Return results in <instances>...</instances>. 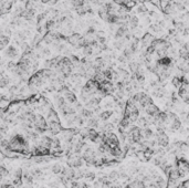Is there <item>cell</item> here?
<instances>
[{"label":"cell","mask_w":189,"mask_h":188,"mask_svg":"<svg viewBox=\"0 0 189 188\" xmlns=\"http://www.w3.org/2000/svg\"><path fill=\"white\" fill-rule=\"evenodd\" d=\"M10 141V146L12 152H19V153H27L28 152V139L26 136L21 135V134H16V135L11 136Z\"/></svg>","instance_id":"cell-1"},{"label":"cell","mask_w":189,"mask_h":188,"mask_svg":"<svg viewBox=\"0 0 189 188\" xmlns=\"http://www.w3.org/2000/svg\"><path fill=\"white\" fill-rule=\"evenodd\" d=\"M49 130V123L47 121V117H44L41 114H37V119L34 122V131L39 134H43Z\"/></svg>","instance_id":"cell-2"},{"label":"cell","mask_w":189,"mask_h":188,"mask_svg":"<svg viewBox=\"0 0 189 188\" xmlns=\"http://www.w3.org/2000/svg\"><path fill=\"white\" fill-rule=\"evenodd\" d=\"M156 141H157V143H158L159 146H162V147H167L168 146V144H169V138H168L167 134L165 133V130L157 128Z\"/></svg>","instance_id":"cell-3"},{"label":"cell","mask_w":189,"mask_h":188,"mask_svg":"<svg viewBox=\"0 0 189 188\" xmlns=\"http://www.w3.org/2000/svg\"><path fill=\"white\" fill-rule=\"evenodd\" d=\"M156 37L154 36L153 33L151 32H146L144 36L140 38V42H142V49H147L149 45H152V44L154 43V41L156 40Z\"/></svg>","instance_id":"cell-4"},{"label":"cell","mask_w":189,"mask_h":188,"mask_svg":"<svg viewBox=\"0 0 189 188\" xmlns=\"http://www.w3.org/2000/svg\"><path fill=\"white\" fill-rule=\"evenodd\" d=\"M82 39H83V36L81 33L74 32V33H72V34H70V36H68V43H70L72 47L77 49V47H79V44Z\"/></svg>","instance_id":"cell-5"},{"label":"cell","mask_w":189,"mask_h":188,"mask_svg":"<svg viewBox=\"0 0 189 188\" xmlns=\"http://www.w3.org/2000/svg\"><path fill=\"white\" fill-rule=\"evenodd\" d=\"M3 54H5L6 58L11 59V60H12V59H16L17 57H18L19 51H18V49L16 48V45L10 44V45H8V47L3 50Z\"/></svg>","instance_id":"cell-6"},{"label":"cell","mask_w":189,"mask_h":188,"mask_svg":"<svg viewBox=\"0 0 189 188\" xmlns=\"http://www.w3.org/2000/svg\"><path fill=\"white\" fill-rule=\"evenodd\" d=\"M178 95L183 102L186 103V104H189V84H184L181 88H178Z\"/></svg>","instance_id":"cell-7"},{"label":"cell","mask_w":189,"mask_h":188,"mask_svg":"<svg viewBox=\"0 0 189 188\" xmlns=\"http://www.w3.org/2000/svg\"><path fill=\"white\" fill-rule=\"evenodd\" d=\"M14 2H16V0H3V1H1V5H0V14H1V16L9 14V11L11 10Z\"/></svg>","instance_id":"cell-8"},{"label":"cell","mask_w":189,"mask_h":188,"mask_svg":"<svg viewBox=\"0 0 189 188\" xmlns=\"http://www.w3.org/2000/svg\"><path fill=\"white\" fill-rule=\"evenodd\" d=\"M129 32L128 25H122L116 29L115 33H114V39L115 40H121V39H124L125 36Z\"/></svg>","instance_id":"cell-9"},{"label":"cell","mask_w":189,"mask_h":188,"mask_svg":"<svg viewBox=\"0 0 189 188\" xmlns=\"http://www.w3.org/2000/svg\"><path fill=\"white\" fill-rule=\"evenodd\" d=\"M156 62L165 68H169V69L174 68V59L170 58L169 55H165L163 58H159L158 60H156Z\"/></svg>","instance_id":"cell-10"},{"label":"cell","mask_w":189,"mask_h":188,"mask_svg":"<svg viewBox=\"0 0 189 188\" xmlns=\"http://www.w3.org/2000/svg\"><path fill=\"white\" fill-rule=\"evenodd\" d=\"M177 168H178V170H179V173H180L181 176L185 174H188L189 173V162L186 159H184V158H180V159L178 160V166H177Z\"/></svg>","instance_id":"cell-11"},{"label":"cell","mask_w":189,"mask_h":188,"mask_svg":"<svg viewBox=\"0 0 189 188\" xmlns=\"http://www.w3.org/2000/svg\"><path fill=\"white\" fill-rule=\"evenodd\" d=\"M49 123V132L53 135H57L59 133L62 132V125H61V122H48Z\"/></svg>","instance_id":"cell-12"},{"label":"cell","mask_w":189,"mask_h":188,"mask_svg":"<svg viewBox=\"0 0 189 188\" xmlns=\"http://www.w3.org/2000/svg\"><path fill=\"white\" fill-rule=\"evenodd\" d=\"M101 102H102V97H100L99 95H93V96H91V99L89 100L88 102L85 103V108H89L93 110L97 105H100Z\"/></svg>","instance_id":"cell-13"},{"label":"cell","mask_w":189,"mask_h":188,"mask_svg":"<svg viewBox=\"0 0 189 188\" xmlns=\"http://www.w3.org/2000/svg\"><path fill=\"white\" fill-rule=\"evenodd\" d=\"M145 112H146V114H147L148 116L155 117V116H157L159 113H160V110H159V108L157 106L156 104L152 103L151 105H148L147 108H145Z\"/></svg>","instance_id":"cell-14"},{"label":"cell","mask_w":189,"mask_h":188,"mask_svg":"<svg viewBox=\"0 0 189 188\" xmlns=\"http://www.w3.org/2000/svg\"><path fill=\"white\" fill-rule=\"evenodd\" d=\"M152 103H154V102H153V99H152L151 95L144 93V95L142 96V99H140V101L138 102V104H140V106L143 108V110H145L148 105H151Z\"/></svg>","instance_id":"cell-15"},{"label":"cell","mask_w":189,"mask_h":188,"mask_svg":"<svg viewBox=\"0 0 189 188\" xmlns=\"http://www.w3.org/2000/svg\"><path fill=\"white\" fill-rule=\"evenodd\" d=\"M36 14H37L36 8L34 9H26L25 12H23V14H22V17H23V18H25L28 22L33 23V19H34Z\"/></svg>","instance_id":"cell-16"},{"label":"cell","mask_w":189,"mask_h":188,"mask_svg":"<svg viewBox=\"0 0 189 188\" xmlns=\"http://www.w3.org/2000/svg\"><path fill=\"white\" fill-rule=\"evenodd\" d=\"M52 142H53V138L49 137V136H42L40 142H39V144H40L41 146L45 147V148L51 151V148H52Z\"/></svg>","instance_id":"cell-17"},{"label":"cell","mask_w":189,"mask_h":188,"mask_svg":"<svg viewBox=\"0 0 189 188\" xmlns=\"http://www.w3.org/2000/svg\"><path fill=\"white\" fill-rule=\"evenodd\" d=\"M100 121H101V119H99V116H97V117L93 116V117L86 119V125H88V127H90V128H99Z\"/></svg>","instance_id":"cell-18"},{"label":"cell","mask_w":189,"mask_h":188,"mask_svg":"<svg viewBox=\"0 0 189 188\" xmlns=\"http://www.w3.org/2000/svg\"><path fill=\"white\" fill-rule=\"evenodd\" d=\"M9 42H10V36H7L5 33H1L0 34V49L3 51L9 45Z\"/></svg>","instance_id":"cell-19"},{"label":"cell","mask_w":189,"mask_h":188,"mask_svg":"<svg viewBox=\"0 0 189 188\" xmlns=\"http://www.w3.org/2000/svg\"><path fill=\"white\" fill-rule=\"evenodd\" d=\"M138 25H140V19H138V17L137 16H131L129 21H128V27L131 28V30L132 31L136 30L137 28H138Z\"/></svg>","instance_id":"cell-20"},{"label":"cell","mask_w":189,"mask_h":188,"mask_svg":"<svg viewBox=\"0 0 189 188\" xmlns=\"http://www.w3.org/2000/svg\"><path fill=\"white\" fill-rule=\"evenodd\" d=\"M113 112L112 110H105V111H102L101 113L99 114V119H101L102 122H106L107 119H111V116L113 115Z\"/></svg>","instance_id":"cell-21"},{"label":"cell","mask_w":189,"mask_h":188,"mask_svg":"<svg viewBox=\"0 0 189 188\" xmlns=\"http://www.w3.org/2000/svg\"><path fill=\"white\" fill-rule=\"evenodd\" d=\"M25 10H26L25 6H17L16 8H14V12H12V19H17L19 17H22Z\"/></svg>","instance_id":"cell-22"},{"label":"cell","mask_w":189,"mask_h":188,"mask_svg":"<svg viewBox=\"0 0 189 188\" xmlns=\"http://www.w3.org/2000/svg\"><path fill=\"white\" fill-rule=\"evenodd\" d=\"M168 127H169V130L171 131V132H175V131H178L181 128V121L178 119H176L175 121H173L171 123H170L169 125H168Z\"/></svg>","instance_id":"cell-23"},{"label":"cell","mask_w":189,"mask_h":188,"mask_svg":"<svg viewBox=\"0 0 189 188\" xmlns=\"http://www.w3.org/2000/svg\"><path fill=\"white\" fill-rule=\"evenodd\" d=\"M118 73H120V77L121 80H129L132 76V74H129V72L124 68H118L117 69Z\"/></svg>","instance_id":"cell-24"},{"label":"cell","mask_w":189,"mask_h":188,"mask_svg":"<svg viewBox=\"0 0 189 188\" xmlns=\"http://www.w3.org/2000/svg\"><path fill=\"white\" fill-rule=\"evenodd\" d=\"M80 114H81V115H82L85 119H91V117H93L94 116V111L92 110V108H84L82 110V112H81Z\"/></svg>","instance_id":"cell-25"},{"label":"cell","mask_w":189,"mask_h":188,"mask_svg":"<svg viewBox=\"0 0 189 188\" xmlns=\"http://www.w3.org/2000/svg\"><path fill=\"white\" fill-rule=\"evenodd\" d=\"M142 133H143V137H144V139H152V137L154 136L153 130H152L149 126L145 127V128H143Z\"/></svg>","instance_id":"cell-26"},{"label":"cell","mask_w":189,"mask_h":188,"mask_svg":"<svg viewBox=\"0 0 189 188\" xmlns=\"http://www.w3.org/2000/svg\"><path fill=\"white\" fill-rule=\"evenodd\" d=\"M135 10H136V14H148V11H149L145 3H138Z\"/></svg>","instance_id":"cell-27"},{"label":"cell","mask_w":189,"mask_h":188,"mask_svg":"<svg viewBox=\"0 0 189 188\" xmlns=\"http://www.w3.org/2000/svg\"><path fill=\"white\" fill-rule=\"evenodd\" d=\"M11 80L9 79L8 76H6L5 73H1V77H0V88H5L6 86H8L10 84Z\"/></svg>","instance_id":"cell-28"},{"label":"cell","mask_w":189,"mask_h":188,"mask_svg":"<svg viewBox=\"0 0 189 188\" xmlns=\"http://www.w3.org/2000/svg\"><path fill=\"white\" fill-rule=\"evenodd\" d=\"M123 54L125 55L126 58H127V60H132V58L134 57V54H135V52L133 51V49H132L129 45H127V47H125L123 49Z\"/></svg>","instance_id":"cell-29"},{"label":"cell","mask_w":189,"mask_h":188,"mask_svg":"<svg viewBox=\"0 0 189 188\" xmlns=\"http://www.w3.org/2000/svg\"><path fill=\"white\" fill-rule=\"evenodd\" d=\"M33 180H34V177H33V175L31 174V171L30 173H29V171L23 173V182H26L27 185H32Z\"/></svg>","instance_id":"cell-30"},{"label":"cell","mask_w":189,"mask_h":188,"mask_svg":"<svg viewBox=\"0 0 189 188\" xmlns=\"http://www.w3.org/2000/svg\"><path fill=\"white\" fill-rule=\"evenodd\" d=\"M178 54H179V58L181 59H185V60L189 61V50L186 49V48L183 45V47L179 49L178 51Z\"/></svg>","instance_id":"cell-31"},{"label":"cell","mask_w":189,"mask_h":188,"mask_svg":"<svg viewBox=\"0 0 189 188\" xmlns=\"http://www.w3.org/2000/svg\"><path fill=\"white\" fill-rule=\"evenodd\" d=\"M128 68H129V71H131L132 73H135L140 68H142V65H140V62H137V61H131V62H128Z\"/></svg>","instance_id":"cell-32"},{"label":"cell","mask_w":189,"mask_h":188,"mask_svg":"<svg viewBox=\"0 0 189 188\" xmlns=\"http://www.w3.org/2000/svg\"><path fill=\"white\" fill-rule=\"evenodd\" d=\"M126 42H127V40H126L125 38L121 39V40H115L114 43H113V45H114V48H115L116 50H122V49H124V45L126 44Z\"/></svg>","instance_id":"cell-33"},{"label":"cell","mask_w":189,"mask_h":188,"mask_svg":"<svg viewBox=\"0 0 189 188\" xmlns=\"http://www.w3.org/2000/svg\"><path fill=\"white\" fill-rule=\"evenodd\" d=\"M83 51V54H84V57H91V55H93L94 54V49L92 45H85L84 48L82 49Z\"/></svg>","instance_id":"cell-34"},{"label":"cell","mask_w":189,"mask_h":188,"mask_svg":"<svg viewBox=\"0 0 189 188\" xmlns=\"http://www.w3.org/2000/svg\"><path fill=\"white\" fill-rule=\"evenodd\" d=\"M174 25H175L176 30L178 32H183L185 30V28H186V25L183 21H174Z\"/></svg>","instance_id":"cell-35"},{"label":"cell","mask_w":189,"mask_h":188,"mask_svg":"<svg viewBox=\"0 0 189 188\" xmlns=\"http://www.w3.org/2000/svg\"><path fill=\"white\" fill-rule=\"evenodd\" d=\"M52 54V52H51V50L49 49L48 47H42L41 49H40V55L41 57H50V55Z\"/></svg>","instance_id":"cell-36"},{"label":"cell","mask_w":189,"mask_h":188,"mask_svg":"<svg viewBox=\"0 0 189 188\" xmlns=\"http://www.w3.org/2000/svg\"><path fill=\"white\" fill-rule=\"evenodd\" d=\"M63 168H64V167H62L60 164H54V165L52 166V173L53 174L60 175L61 173H62Z\"/></svg>","instance_id":"cell-37"},{"label":"cell","mask_w":189,"mask_h":188,"mask_svg":"<svg viewBox=\"0 0 189 188\" xmlns=\"http://www.w3.org/2000/svg\"><path fill=\"white\" fill-rule=\"evenodd\" d=\"M149 29H151L152 32H155V33H158V32H162L163 28L158 25V23H155V25H149Z\"/></svg>","instance_id":"cell-38"},{"label":"cell","mask_w":189,"mask_h":188,"mask_svg":"<svg viewBox=\"0 0 189 188\" xmlns=\"http://www.w3.org/2000/svg\"><path fill=\"white\" fill-rule=\"evenodd\" d=\"M132 185L135 186L136 188H146V184L143 180H140V179L134 180V182H132Z\"/></svg>","instance_id":"cell-39"},{"label":"cell","mask_w":189,"mask_h":188,"mask_svg":"<svg viewBox=\"0 0 189 188\" xmlns=\"http://www.w3.org/2000/svg\"><path fill=\"white\" fill-rule=\"evenodd\" d=\"M31 174L33 175L34 179H40L42 177V170H40L39 168H36L33 169V170H31Z\"/></svg>","instance_id":"cell-40"},{"label":"cell","mask_w":189,"mask_h":188,"mask_svg":"<svg viewBox=\"0 0 189 188\" xmlns=\"http://www.w3.org/2000/svg\"><path fill=\"white\" fill-rule=\"evenodd\" d=\"M85 34H86V36H95V34H96L95 28H94L93 25H90V27L88 28L86 32H85Z\"/></svg>","instance_id":"cell-41"},{"label":"cell","mask_w":189,"mask_h":188,"mask_svg":"<svg viewBox=\"0 0 189 188\" xmlns=\"http://www.w3.org/2000/svg\"><path fill=\"white\" fill-rule=\"evenodd\" d=\"M117 61H118V63H121V64H126L127 63V58H126L125 55L123 54V53H122V54H120L117 57Z\"/></svg>","instance_id":"cell-42"},{"label":"cell","mask_w":189,"mask_h":188,"mask_svg":"<svg viewBox=\"0 0 189 188\" xmlns=\"http://www.w3.org/2000/svg\"><path fill=\"white\" fill-rule=\"evenodd\" d=\"M8 174H9V170H7L5 166L2 165V166H1V177L3 178V177H6Z\"/></svg>","instance_id":"cell-43"},{"label":"cell","mask_w":189,"mask_h":188,"mask_svg":"<svg viewBox=\"0 0 189 188\" xmlns=\"http://www.w3.org/2000/svg\"><path fill=\"white\" fill-rule=\"evenodd\" d=\"M118 177V173L117 171H112L110 175H108V178H111V179H116Z\"/></svg>","instance_id":"cell-44"},{"label":"cell","mask_w":189,"mask_h":188,"mask_svg":"<svg viewBox=\"0 0 189 188\" xmlns=\"http://www.w3.org/2000/svg\"><path fill=\"white\" fill-rule=\"evenodd\" d=\"M1 188H14V184H9V182H3L2 185H1Z\"/></svg>","instance_id":"cell-45"},{"label":"cell","mask_w":189,"mask_h":188,"mask_svg":"<svg viewBox=\"0 0 189 188\" xmlns=\"http://www.w3.org/2000/svg\"><path fill=\"white\" fill-rule=\"evenodd\" d=\"M1 33H5V34H7V36H11V30L8 28H5L2 31H1Z\"/></svg>","instance_id":"cell-46"},{"label":"cell","mask_w":189,"mask_h":188,"mask_svg":"<svg viewBox=\"0 0 189 188\" xmlns=\"http://www.w3.org/2000/svg\"><path fill=\"white\" fill-rule=\"evenodd\" d=\"M85 177H86L88 179H90V180H93L94 177H95V175H94V173H89L88 175H85Z\"/></svg>","instance_id":"cell-47"},{"label":"cell","mask_w":189,"mask_h":188,"mask_svg":"<svg viewBox=\"0 0 189 188\" xmlns=\"http://www.w3.org/2000/svg\"><path fill=\"white\" fill-rule=\"evenodd\" d=\"M50 187H51V188H60V184H59V182H51V184H50Z\"/></svg>","instance_id":"cell-48"},{"label":"cell","mask_w":189,"mask_h":188,"mask_svg":"<svg viewBox=\"0 0 189 188\" xmlns=\"http://www.w3.org/2000/svg\"><path fill=\"white\" fill-rule=\"evenodd\" d=\"M101 110H102V106H100V105H97L96 108H93L94 113H97V114L101 113Z\"/></svg>","instance_id":"cell-49"},{"label":"cell","mask_w":189,"mask_h":188,"mask_svg":"<svg viewBox=\"0 0 189 188\" xmlns=\"http://www.w3.org/2000/svg\"><path fill=\"white\" fill-rule=\"evenodd\" d=\"M59 3V0H51L49 2L50 6H52V7H54V6H57Z\"/></svg>","instance_id":"cell-50"},{"label":"cell","mask_w":189,"mask_h":188,"mask_svg":"<svg viewBox=\"0 0 189 188\" xmlns=\"http://www.w3.org/2000/svg\"><path fill=\"white\" fill-rule=\"evenodd\" d=\"M181 19L183 20H189V12H186V14H183V16H181Z\"/></svg>","instance_id":"cell-51"},{"label":"cell","mask_w":189,"mask_h":188,"mask_svg":"<svg viewBox=\"0 0 189 188\" xmlns=\"http://www.w3.org/2000/svg\"><path fill=\"white\" fill-rule=\"evenodd\" d=\"M183 34H184L185 37L189 36V27H186V28H185V30L183 31Z\"/></svg>","instance_id":"cell-52"},{"label":"cell","mask_w":189,"mask_h":188,"mask_svg":"<svg viewBox=\"0 0 189 188\" xmlns=\"http://www.w3.org/2000/svg\"><path fill=\"white\" fill-rule=\"evenodd\" d=\"M79 188H89V186L85 184V182H80Z\"/></svg>","instance_id":"cell-53"},{"label":"cell","mask_w":189,"mask_h":188,"mask_svg":"<svg viewBox=\"0 0 189 188\" xmlns=\"http://www.w3.org/2000/svg\"><path fill=\"white\" fill-rule=\"evenodd\" d=\"M132 1H134L136 5H138V3H145L146 0H132Z\"/></svg>","instance_id":"cell-54"},{"label":"cell","mask_w":189,"mask_h":188,"mask_svg":"<svg viewBox=\"0 0 189 188\" xmlns=\"http://www.w3.org/2000/svg\"><path fill=\"white\" fill-rule=\"evenodd\" d=\"M185 121H186V123H189V112L186 114V119H185Z\"/></svg>","instance_id":"cell-55"},{"label":"cell","mask_w":189,"mask_h":188,"mask_svg":"<svg viewBox=\"0 0 189 188\" xmlns=\"http://www.w3.org/2000/svg\"><path fill=\"white\" fill-rule=\"evenodd\" d=\"M50 1H51V0H41L42 3H49Z\"/></svg>","instance_id":"cell-56"},{"label":"cell","mask_w":189,"mask_h":188,"mask_svg":"<svg viewBox=\"0 0 189 188\" xmlns=\"http://www.w3.org/2000/svg\"><path fill=\"white\" fill-rule=\"evenodd\" d=\"M126 188H136V187H135V186H133V185H132V184H129V185L127 186V187H126Z\"/></svg>","instance_id":"cell-57"},{"label":"cell","mask_w":189,"mask_h":188,"mask_svg":"<svg viewBox=\"0 0 189 188\" xmlns=\"http://www.w3.org/2000/svg\"><path fill=\"white\" fill-rule=\"evenodd\" d=\"M110 188H120V187H118V186H111Z\"/></svg>","instance_id":"cell-58"},{"label":"cell","mask_w":189,"mask_h":188,"mask_svg":"<svg viewBox=\"0 0 189 188\" xmlns=\"http://www.w3.org/2000/svg\"><path fill=\"white\" fill-rule=\"evenodd\" d=\"M41 188H44V187H41Z\"/></svg>","instance_id":"cell-59"}]
</instances>
